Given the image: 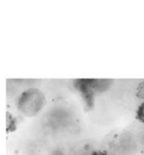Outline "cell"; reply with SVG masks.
I'll return each instance as SVG.
<instances>
[{"label":"cell","mask_w":144,"mask_h":155,"mask_svg":"<svg viewBox=\"0 0 144 155\" xmlns=\"http://www.w3.org/2000/svg\"><path fill=\"white\" fill-rule=\"evenodd\" d=\"M43 95L40 91L36 90H36H30L24 93L20 99V107H21L26 114L29 111L36 112L35 110L36 106L40 108L43 103Z\"/></svg>","instance_id":"cell-1"},{"label":"cell","mask_w":144,"mask_h":155,"mask_svg":"<svg viewBox=\"0 0 144 155\" xmlns=\"http://www.w3.org/2000/svg\"><path fill=\"white\" fill-rule=\"evenodd\" d=\"M137 119L142 121L144 124V103L142 104L139 108L137 109Z\"/></svg>","instance_id":"cell-3"},{"label":"cell","mask_w":144,"mask_h":155,"mask_svg":"<svg viewBox=\"0 0 144 155\" xmlns=\"http://www.w3.org/2000/svg\"><path fill=\"white\" fill-rule=\"evenodd\" d=\"M137 97L139 98H143L144 99V82L142 83L139 86H138V89H137Z\"/></svg>","instance_id":"cell-4"},{"label":"cell","mask_w":144,"mask_h":155,"mask_svg":"<svg viewBox=\"0 0 144 155\" xmlns=\"http://www.w3.org/2000/svg\"><path fill=\"white\" fill-rule=\"evenodd\" d=\"M7 131H14L16 127H15V121L13 120V118L9 113H7Z\"/></svg>","instance_id":"cell-2"}]
</instances>
